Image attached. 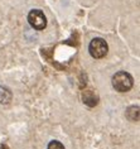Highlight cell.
I'll return each mask as SVG.
<instances>
[{"label": "cell", "mask_w": 140, "mask_h": 149, "mask_svg": "<svg viewBox=\"0 0 140 149\" xmlns=\"http://www.w3.org/2000/svg\"><path fill=\"white\" fill-rule=\"evenodd\" d=\"M47 149H64V145L58 140H52L51 143L48 144V148Z\"/></svg>", "instance_id": "8992f818"}, {"label": "cell", "mask_w": 140, "mask_h": 149, "mask_svg": "<svg viewBox=\"0 0 140 149\" xmlns=\"http://www.w3.org/2000/svg\"><path fill=\"white\" fill-rule=\"evenodd\" d=\"M12 99H13L12 91L5 86H0V104L8 105V104H10V101H12Z\"/></svg>", "instance_id": "5b68a950"}, {"label": "cell", "mask_w": 140, "mask_h": 149, "mask_svg": "<svg viewBox=\"0 0 140 149\" xmlns=\"http://www.w3.org/2000/svg\"><path fill=\"white\" fill-rule=\"evenodd\" d=\"M82 100H83V102L86 104L87 106H90V107H94V106H96L98 104L97 95L95 94L92 90H85L83 94H82Z\"/></svg>", "instance_id": "277c9868"}, {"label": "cell", "mask_w": 140, "mask_h": 149, "mask_svg": "<svg viewBox=\"0 0 140 149\" xmlns=\"http://www.w3.org/2000/svg\"><path fill=\"white\" fill-rule=\"evenodd\" d=\"M88 52L94 58L100 59L104 58L109 52L107 42L102 38H94L88 44Z\"/></svg>", "instance_id": "7a4b0ae2"}, {"label": "cell", "mask_w": 140, "mask_h": 149, "mask_svg": "<svg viewBox=\"0 0 140 149\" xmlns=\"http://www.w3.org/2000/svg\"><path fill=\"white\" fill-rule=\"evenodd\" d=\"M112 86L119 92H126L134 86V79L130 73L125 71H119L112 76Z\"/></svg>", "instance_id": "6da1fadb"}, {"label": "cell", "mask_w": 140, "mask_h": 149, "mask_svg": "<svg viewBox=\"0 0 140 149\" xmlns=\"http://www.w3.org/2000/svg\"><path fill=\"white\" fill-rule=\"evenodd\" d=\"M28 22L35 31H43L47 27V18L39 9H33L28 14Z\"/></svg>", "instance_id": "3957f363"}]
</instances>
